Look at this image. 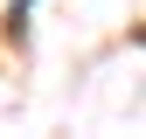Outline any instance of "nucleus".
Returning a JSON list of instances; mask_svg holds the SVG:
<instances>
[{"label":"nucleus","mask_w":146,"mask_h":139,"mask_svg":"<svg viewBox=\"0 0 146 139\" xmlns=\"http://www.w3.org/2000/svg\"><path fill=\"white\" fill-rule=\"evenodd\" d=\"M21 14H28V0H14V28H21Z\"/></svg>","instance_id":"obj_1"}]
</instances>
